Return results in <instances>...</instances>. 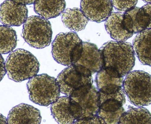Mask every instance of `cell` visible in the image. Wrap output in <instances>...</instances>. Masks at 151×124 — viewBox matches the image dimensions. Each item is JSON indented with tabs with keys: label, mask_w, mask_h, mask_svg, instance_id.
I'll return each instance as SVG.
<instances>
[{
	"label": "cell",
	"mask_w": 151,
	"mask_h": 124,
	"mask_svg": "<svg viewBox=\"0 0 151 124\" xmlns=\"http://www.w3.org/2000/svg\"><path fill=\"white\" fill-rule=\"evenodd\" d=\"M99 50L103 58V68L111 76L123 77L133 70L135 57L133 46L129 42L109 41Z\"/></svg>",
	"instance_id": "6da1fadb"
},
{
	"label": "cell",
	"mask_w": 151,
	"mask_h": 124,
	"mask_svg": "<svg viewBox=\"0 0 151 124\" xmlns=\"http://www.w3.org/2000/svg\"><path fill=\"white\" fill-rule=\"evenodd\" d=\"M92 75L82 65L69 66L59 73L57 79L61 92L71 98L84 93L93 85Z\"/></svg>",
	"instance_id": "7a4b0ae2"
},
{
	"label": "cell",
	"mask_w": 151,
	"mask_h": 124,
	"mask_svg": "<svg viewBox=\"0 0 151 124\" xmlns=\"http://www.w3.org/2000/svg\"><path fill=\"white\" fill-rule=\"evenodd\" d=\"M40 64L32 54L23 49L12 51L5 62L8 77L16 82L30 79L37 75Z\"/></svg>",
	"instance_id": "3957f363"
},
{
	"label": "cell",
	"mask_w": 151,
	"mask_h": 124,
	"mask_svg": "<svg viewBox=\"0 0 151 124\" xmlns=\"http://www.w3.org/2000/svg\"><path fill=\"white\" fill-rule=\"evenodd\" d=\"M123 88L129 101L143 107L151 104V75L142 70L130 72L124 80Z\"/></svg>",
	"instance_id": "277c9868"
},
{
	"label": "cell",
	"mask_w": 151,
	"mask_h": 124,
	"mask_svg": "<svg viewBox=\"0 0 151 124\" xmlns=\"http://www.w3.org/2000/svg\"><path fill=\"white\" fill-rule=\"evenodd\" d=\"M83 49L82 41L76 33H60L52 42V54L58 63L69 66L80 59Z\"/></svg>",
	"instance_id": "5b68a950"
},
{
	"label": "cell",
	"mask_w": 151,
	"mask_h": 124,
	"mask_svg": "<svg viewBox=\"0 0 151 124\" xmlns=\"http://www.w3.org/2000/svg\"><path fill=\"white\" fill-rule=\"evenodd\" d=\"M29 99L34 103L47 107L60 97V88L57 79L47 74L36 75L27 84Z\"/></svg>",
	"instance_id": "8992f818"
},
{
	"label": "cell",
	"mask_w": 151,
	"mask_h": 124,
	"mask_svg": "<svg viewBox=\"0 0 151 124\" xmlns=\"http://www.w3.org/2000/svg\"><path fill=\"white\" fill-rule=\"evenodd\" d=\"M22 37L30 47L38 49L44 48L51 43V24L40 16H31L23 25Z\"/></svg>",
	"instance_id": "52a82bcc"
},
{
	"label": "cell",
	"mask_w": 151,
	"mask_h": 124,
	"mask_svg": "<svg viewBox=\"0 0 151 124\" xmlns=\"http://www.w3.org/2000/svg\"><path fill=\"white\" fill-rule=\"evenodd\" d=\"M99 108L97 115L106 124H119L124 112L126 94L123 89L114 94L99 93Z\"/></svg>",
	"instance_id": "ba28073f"
},
{
	"label": "cell",
	"mask_w": 151,
	"mask_h": 124,
	"mask_svg": "<svg viewBox=\"0 0 151 124\" xmlns=\"http://www.w3.org/2000/svg\"><path fill=\"white\" fill-rule=\"evenodd\" d=\"M51 114L59 124H74L82 114L81 108L71 97H60L51 106Z\"/></svg>",
	"instance_id": "9c48e42d"
},
{
	"label": "cell",
	"mask_w": 151,
	"mask_h": 124,
	"mask_svg": "<svg viewBox=\"0 0 151 124\" xmlns=\"http://www.w3.org/2000/svg\"><path fill=\"white\" fill-rule=\"evenodd\" d=\"M124 20L127 30L134 34L151 29V3L124 12Z\"/></svg>",
	"instance_id": "30bf717a"
},
{
	"label": "cell",
	"mask_w": 151,
	"mask_h": 124,
	"mask_svg": "<svg viewBox=\"0 0 151 124\" xmlns=\"http://www.w3.org/2000/svg\"><path fill=\"white\" fill-rule=\"evenodd\" d=\"M26 5L14 0H5L0 5V21L4 25L20 26L27 19Z\"/></svg>",
	"instance_id": "8fae6325"
},
{
	"label": "cell",
	"mask_w": 151,
	"mask_h": 124,
	"mask_svg": "<svg viewBox=\"0 0 151 124\" xmlns=\"http://www.w3.org/2000/svg\"><path fill=\"white\" fill-rule=\"evenodd\" d=\"M81 9L89 20L101 23L111 15L113 5L111 0H81Z\"/></svg>",
	"instance_id": "7c38bea8"
},
{
	"label": "cell",
	"mask_w": 151,
	"mask_h": 124,
	"mask_svg": "<svg viewBox=\"0 0 151 124\" xmlns=\"http://www.w3.org/2000/svg\"><path fill=\"white\" fill-rule=\"evenodd\" d=\"M7 119L8 124H40L42 117L38 109L21 103L11 110Z\"/></svg>",
	"instance_id": "4fadbf2b"
},
{
	"label": "cell",
	"mask_w": 151,
	"mask_h": 124,
	"mask_svg": "<svg viewBox=\"0 0 151 124\" xmlns=\"http://www.w3.org/2000/svg\"><path fill=\"white\" fill-rule=\"evenodd\" d=\"M72 98L79 104L82 110L81 117L79 120L89 119L97 115L99 108V94L98 90L94 86L80 96Z\"/></svg>",
	"instance_id": "5bb4252c"
},
{
	"label": "cell",
	"mask_w": 151,
	"mask_h": 124,
	"mask_svg": "<svg viewBox=\"0 0 151 124\" xmlns=\"http://www.w3.org/2000/svg\"><path fill=\"white\" fill-rule=\"evenodd\" d=\"M83 44L81 55L75 64L84 66L92 74L98 72L103 68V58L100 50L93 43L84 42Z\"/></svg>",
	"instance_id": "9a60e30c"
},
{
	"label": "cell",
	"mask_w": 151,
	"mask_h": 124,
	"mask_svg": "<svg viewBox=\"0 0 151 124\" xmlns=\"http://www.w3.org/2000/svg\"><path fill=\"white\" fill-rule=\"evenodd\" d=\"M105 27L111 38L117 41H126L134 34L126 27L124 20V12H112L106 20Z\"/></svg>",
	"instance_id": "2e32d148"
},
{
	"label": "cell",
	"mask_w": 151,
	"mask_h": 124,
	"mask_svg": "<svg viewBox=\"0 0 151 124\" xmlns=\"http://www.w3.org/2000/svg\"><path fill=\"white\" fill-rule=\"evenodd\" d=\"M133 46L140 62L151 67V29L138 33L133 40Z\"/></svg>",
	"instance_id": "e0dca14e"
},
{
	"label": "cell",
	"mask_w": 151,
	"mask_h": 124,
	"mask_svg": "<svg viewBox=\"0 0 151 124\" xmlns=\"http://www.w3.org/2000/svg\"><path fill=\"white\" fill-rule=\"evenodd\" d=\"M124 79L113 77L102 68L97 73L96 81L99 93L106 95L114 94L123 89Z\"/></svg>",
	"instance_id": "ac0fdd59"
},
{
	"label": "cell",
	"mask_w": 151,
	"mask_h": 124,
	"mask_svg": "<svg viewBox=\"0 0 151 124\" xmlns=\"http://www.w3.org/2000/svg\"><path fill=\"white\" fill-rule=\"evenodd\" d=\"M65 0H35V11L46 19L54 18L61 15L65 9Z\"/></svg>",
	"instance_id": "d6986e66"
},
{
	"label": "cell",
	"mask_w": 151,
	"mask_h": 124,
	"mask_svg": "<svg viewBox=\"0 0 151 124\" xmlns=\"http://www.w3.org/2000/svg\"><path fill=\"white\" fill-rule=\"evenodd\" d=\"M62 20L64 25L71 31L78 32L84 29L89 19L81 9H67L62 13Z\"/></svg>",
	"instance_id": "ffe728a7"
},
{
	"label": "cell",
	"mask_w": 151,
	"mask_h": 124,
	"mask_svg": "<svg viewBox=\"0 0 151 124\" xmlns=\"http://www.w3.org/2000/svg\"><path fill=\"white\" fill-rule=\"evenodd\" d=\"M151 124V114L142 107L130 108L125 112L119 120V124Z\"/></svg>",
	"instance_id": "44dd1931"
},
{
	"label": "cell",
	"mask_w": 151,
	"mask_h": 124,
	"mask_svg": "<svg viewBox=\"0 0 151 124\" xmlns=\"http://www.w3.org/2000/svg\"><path fill=\"white\" fill-rule=\"evenodd\" d=\"M16 31L10 26L0 25V54H5L12 52L17 47Z\"/></svg>",
	"instance_id": "7402d4cb"
},
{
	"label": "cell",
	"mask_w": 151,
	"mask_h": 124,
	"mask_svg": "<svg viewBox=\"0 0 151 124\" xmlns=\"http://www.w3.org/2000/svg\"><path fill=\"white\" fill-rule=\"evenodd\" d=\"M113 7L121 12H126L135 7L138 0H111Z\"/></svg>",
	"instance_id": "603a6c76"
},
{
	"label": "cell",
	"mask_w": 151,
	"mask_h": 124,
	"mask_svg": "<svg viewBox=\"0 0 151 124\" xmlns=\"http://www.w3.org/2000/svg\"><path fill=\"white\" fill-rule=\"evenodd\" d=\"M74 124H106L104 120L98 115L94 117L84 120H78Z\"/></svg>",
	"instance_id": "cb8c5ba5"
},
{
	"label": "cell",
	"mask_w": 151,
	"mask_h": 124,
	"mask_svg": "<svg viewBox=\"0 0 151 124\" xmlns=\"http://www.w3.org/2000/svg\"><path fill=\"white\" fill-rule=\"evenodd\" d=\"M6 74L5 62L2 56L0 54V82Z\"/></svg>",
	"instance_id": "d4e9b609"
},
{
	"label": "cell",
	"mask_w": 151,
	"mask_h": 124,
	"mask_svg": "<svg viewBox=\"0 0 151 124\" xmlns=\"http://www.w3.org/2000/svg\"><path fill=\"white\" fill-rule=\"evenodd\" d=\"M14 1L25 5H30V4H34L35 0H14Z\"/></svg>",
	"instance_id": "484cf974"
},
{
	"label": "cell",
	"mask_w": 151,
	"mask_h": 124,
	"mask_svg": "<svg viewBox=\"0 0 151 124\" xmlns=\"http://www.w3.org/2000/svg\"><path fill=\"white\" fill-rule=\"evenodd\" d=\"M8 123V119L3 115L0 114V124Z\"/></svg>",
	"instance_id": "4316f807"
},
{
	"label": "cell",
	"mask_w": 151,
	"mask_h": 124,
	"mask_svg": "<svg viewBox=\"0 0 151 124\" xmlns=\"http://www.w3.org/2000/svg\"><path fill=\"white\" fill-rule=\"evenodd\" d=\"M144 1L145 2L148 3H151V0H142Z\"/></svg>",
	"instance_id": "83f0119b"
}]
</instances>
